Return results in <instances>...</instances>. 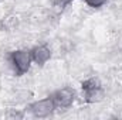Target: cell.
I'll return each mask as SVG.
<instances>
[{"label": "cell", "mask_w": 122, "mask_h": 120, "mask_svg": "<svg viewBox=\"0 0 122 120\" xmlns=\"http://www.w3.org/2000/svg\"><path fill=\"white\" fill-rule=\"evenodd\" d=\"M54 109H56V105H54V100L51 96L37 100L29 106V110L34 117H47L54 112Z\"/></svg>", "instance_id": "3957f363"}, {"label": "cell", "mask_w": 122, "mask_h": 120, "mask_svg": "<svg viewBox=\"0 0 122 120\" xmlns=\"http://www.w3.org/2000/svg\"><path fill=\"white\" fill-rule=\"evenodd\" d=\"M108 0H85V3L92 7V9H98V7H101V6H104L105 3H107Z\"/></svg>", "instance_id": "8992f818"}, {"label": "cell", "mask_w": 122, "mask_h": 120, "mask_svg": "<svg viewBox=\"0 0 122 120\" xmlns=\"http://www.w3.org/2000/svg\"><path fill=\"white\" fill-rule=\"evenodd\" d=\"M71 1H72V0H54V6L58 7V9H64V7H67Z\"/></svg>", "instance_id": "52a82bcc"}, {"label": "cell", "mask_w": 122, "mask_h": 120, "mask_svg": "<svg viewBox=\"0 0 122 120\" xmlns=\"http://www.w3.org/2000/svg\"><path fill=\"white\" fill-rule=\"evenodd\" d=\"M50 58H51V51L46 45H38L31 50V60L34 61V64L40 66H43Z\"/></svg>", "instance_id": "5b68a950"}, {"label": "cell", "mask_w": 122, "mask_h": 120, "mask_svg": "<svg viewBox=\"0 0 122 120\" xmlns=\"http://www.w3.org/2000/svg\"><path fill=\"white\" fill-rule=\"evenodd\" d=\"M10 61H11V65L16 71L17 75H24L29 69H30L31 65V51L27 50H17L14 52H11L10 55Z\"/></svg>", "instance_id": "7a4b0ae2"}, {"label": "cell", "mask_w": 122, "mask_h": 120, "mask_svg": "<svg viewBox=\"0 0 122 120\" xmlns=\"http://www.w3.org/2000/svg\"><path fill=\"white\" fill-rule=\"evenodd\" d=\"M51 97L54 100L56 107L67 109V107H70L74 103V100H75V92L71 88H61V89L56 90L51 95Z\"/></svg>", "instance_id": "277c9868"}, {"label": "cell", "mask_w": 122, "mask_h": 120, "mask_svg": "<svg viewBox=\"0 0 122 120\" xmlns=\"http://www.w3.org/2000/svg\"><path fill=\"white\" fill-rule=\"evenodd\" d=\"M81 88L84 90V99L88 103H95L101 102L104 97V89L101 86L99 79L97 78H90L81 83Z\"/></svg>", "instance_id": "6da1fadb"}]
</instances>
